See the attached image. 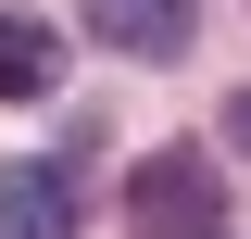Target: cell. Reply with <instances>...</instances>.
I'll list each match as a JSON object with an SVG mask.
<instances>
[{"mask_svg": "<svg viewBox=\"0 0 251 239\" xmlns=\"http://www.w3.org/2000/svg\"><path fill=\"white\" fill-rule=\"evenodd\" d=\"M126 239H226L214 151H151V164L126 177Z\"/></svg>", "mask_w": 251, "mask_h": 239, "instance_id": "1", "label": "cell"}, {"mask_svg": "<svg viewBox=\"0 0 251 239\" xmlns=\"http://www.w3.org/2000/svg\"><path fill=\"white\" fill-rule=\"evenodd\" d=\"M0 239H75V177L63 164H0Z\"/></svg>", "mask_w": 251, "mask_h": 239, "instance_id": "3", "label": "cell"}, {"mask_svg": "<svg viewBox=\"0 0 251 239\" xmlns=\"http://www.w3.org/2000/svg\"><path fill=\"white\" fill-rule=\"evenodd\" d=\"M88 38L126 51V63H176L201 38V0H88Z\"/></svg>", "mask_w": 251, "mask_h": 239, "instance_id": "2", "label": "cell"}, {"mask_svg": "<svg viewBox=\"0 0 251 239\" xmlns=\"http://www.w3.org/2000/svg\"><path fill=\"white\" fill-rule=\"evenodd\" d=\"M50 89H63V26L0 13V101H50Z\"/></svg>", "mask_w": 251, "mask_h": 239, "instance_id": "4", "label": "cell"}, {"mask_svg": "<svg viewBox=\"0 0 251 239\" xmlns=\"http://www.w3.org/2000/svg\"><path fill=\"white\" fill-rule=\"evenodd\" d=\"M226 151H239V164H251V89L226 101Z\"/></svg>", "mask_w": 251, "mask_h": 239, "instance_id": "5", "label": "cell"}]
</instances>
